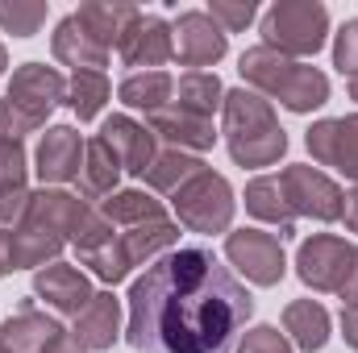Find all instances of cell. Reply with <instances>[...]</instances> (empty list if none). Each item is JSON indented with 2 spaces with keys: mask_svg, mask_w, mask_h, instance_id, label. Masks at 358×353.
I'll list each match as a JSON object with an SVG mask.
<instances>
[{
  "mask_svg": "<svg viewBox=\"0 0 358 353\" xmlns=\"http://www.w3.org/2000/svg\"><path fill=\"white\" fill-rule=\"evenodd\" d=\"M25 146L21 142H0V191L8 187H25Z\"/></svg>",
  "mask_w": 358,
  "mask_h": 353,
  "instance_id": "d590c367",
  "label": "cell"
},
{
  "mask_svg": "<svg viewBox=\"0 0 358 353\" xmlns=\"http://www.w3.org/2000/svg\"><path fill=\"white\" fill-rule=\"evenodd\" d=\"M279 187H283V195H287V204H292L296 216H313V220H325V225L329 220H342V200L346 195H342V187L325 175V171H317L308 163L283 167Z\"/></svg>",
  "mask_w": 358,
  "mask_h": 353,
  "instance_id": "8992f818",
  "label": "cell"
},
{
  "mask_svg": "<svg viewBox=\"0 0 358 353\" xmlns=\"http://www.w3.org/2000/svg\"><path fill=\"white\" fill-rule=\"evenodd\" d=\"M200 171H204V163H200L196 154H183V150H163V154H155V163L142 171V179H146V187H150V191L176 195L179 187H183L187 179H196Z\"/></svg>",
  "mask_w": 358,
  "mask_h": 353,
  "instance_id": "f546056e",
  "label": "cell"
},
{
  "mask_svg": "<svg viewBox=\"0 0 358 353\" xmlns=\"http://www.w3.org/2000/svg\"><path fill=\"white\" fill-rule=\"evenodd\" d=\"M325 38H329V8L317 0H275L263 13V46L287 59L317 54Z\"/></svg>",
  "mask_w": 358,
  "mask_h": 353,
  "instance_id": "3957f363",
  "label": "cell"
},
{
  "mask_svg": "<svg viewBox=\"0 0 358 353\" xmlns=\"http://www.w3.org/2000/svg\"><path fill=\"white\" fill-rule=\"evenodd\" d=\"M0 353H13V350H8V345H4V341H0Z\"/></svg>",
  "mask_w": 358,
  "mask_h": 353,
  "instance_id": "7dc6e473",
  "label": "cell"
},
{
  "mask_svg": "<svg viewBox=\"0 0 358 353\" xmlns=\"http://www.w3.org/2000/svg\"><path fill=\"white\" fill-rule=\"evenodd\" d=\"M171 33H176V59L183 67H196V71L221 63L225 50H229V33H225L208 13H200V8L179 13V21L171 25Z\"/></svg>",
  "mask_w": 358,
  "mask_h": 353,
  "instance_id": "30bf717a",
  "label": "cell"
},
{
  "mask_svg": "<svg viewBox=\"0 0 358 353\" xmlns=\"http://www.w3.org/2000/svg\"><path fill=\"white\" fill-rule=\"evenodd\" d=\"M100 142L117 154V163H121V171L125 175H142L150 163H155V133H150V125H138L134 117H125V112H117V117H108L104 125H100Z\"/></svg>",
  "mask_w": 358,
  "mask_h": 353,
  "instance_id": "5bb4252c",
  "label": "cell"
},
{
  "mask_svg": "<svg viewBox=\"0 0 358 353\" xmlns=\"http://www.w3.org/2000/svg\"><path fill=\"white\" fill-rule=\"evenodd\" d=\"M171 204H176L179 225L192 233H225L234 225V187L225 183V175L208 167L196 179H187L171 195Z\"/></svg>",
  "mask_w": 358,
  "mask_h": 353,
  "instance_id": "277c9868",
  "label": "cell"
},
{
  "mask_svg": "<svg viewBox=\"0 0 358 353\" xmlns=\"http://www.w3.org/2000/svg\"><path fill=\"white\" fill-rule=\"evenodd\" d=\"M76 250H80V262L92 266V274L104 278L108 287L121 283V278L134 270L129 254H125V246H121V233H113V225H108L100 212H92L88 225L76 233Z\"/></svg>",
  "mask_w": 358,
  "mask_h": 353,
  "instance_id": "8fae6325",
  "label": "cell"
},
{
  "mask_svg": "<svg viewBox=\"0 0 358 353\" xmlns=\"http://www.w3.org/2000/svg\"><path fill=\"white\" fill-rule=\"evenodd\" d=\"M255 316L250 291L208 246L155 258L129 287L125 341L138 353H234Z\"/></svg>",
  "mask_w": 358,
  "mask_h": 353,
  "instance_id": "6da1fadb",
  "label": "cell"
},
{
  "mask_svg": "<svg viewBox=\"0 0 358 353\" xmlns=\"http://www.w3.org/2000/svg\"><path fill=\"white\" fill-rule=\"evenodd\" d=\"M338 295L346 299V308H358V254H355V266H350V278H346V287Z\"/></svg>",
  "mask_w": 358,
  "mask_h": 353,
  "instance_id": "b9f144b4",
  "label": "cell"
},
{
  "mask_svg": "<svg viewBox=\"0 0 358 353\" xmlns=\"http://www.w3.org/2000/svg\"><path fill=\"white\" fill-rule=\"evenodd\" d=\"M238 353H292V345H287V337L275 324H259V329L246 333V341H242Z\"/></svg>",
  "mask_w": 358,
  "mask_h": 353,
  "instance_id": "f35d334b",
  "label": "cell"
},
{
  "mask_svg": "<svg viewBox=\"0 0 358 353\" xmlns=\"http://www.w3.org/2000/svg\"><path fill=\"white\" fill-rule=\"evenodd\" d=\"M246 212L255 220H267V225H279V237H292L296 233V212L279 187V179L259 175L246 183Z\"/></svg>",
  "mask_w": 358,
  "mask_h": 353,
  "instance_id": "cb8c5ba5",
  "label": "cell"
},
{
  "mask_svg": "<svg viewBox=\"0 0 358 353\" xmlns=\"http://www.w3.org/2000/svg\"><path fill=\"white\" fill-rule=\"evenodd\" d=\"M334 67H338L342 75H350V80L358 75V17L338 29V42H334Z\"/></svg>",
  "mask_w": 358,
  "mask_h": 353,
  "instance_id": "8d00e7d4",
  "label": "cell"
},
{
  "mask_svg": "<svg viewBox=\"0 0 358 353\" xmlns=\"http://www.w3.org/2000/svg\"><path fill=\"white\" fill-rule=\"evenodd\" d=\"M171 75L167 71H129L125 80H121V104L125 108H138V112H159V108H167V100H171Z\"/></svg>",
  "mask_w": 358,
  "mask_h": 353,
  "instance_id": "f1b7e54d",
  "label": "cell"
},
{
  "mask_svg": "<svg viewBox=\"0 0 358 353\" xmlns=\"http://www.w3.org/2000/svg\"><path fill=\"white\" fill-rule=\"evenodd\" d=\"M304 146L321 167H338L346 179L358 183V112L317 121L304 133Z\"/></svg>",
  "mask_w": 358,
  "mask_h": 353,
  "instance_id": "9c48e42d",
  "label": "cell"
},
{
  "mask_svg": "<svg viewBox=\"0 0 358 353\" xmlns=\"http://www.w3.org/2000/svg\"><path fill=\"white\" fill-rule=\"evenodd\" d=\"M342 220H346L350 233H358V187L346 191V200H342Z\"/></svg>",
  "mask_w": 358,
  "mask_h": 353,
  "instance_id": "ab89813d",
  "label": "cell"
},
{
  "mask_svg": "<svg viewBox=\"0 0 358 353\" xmlns=\"http://www.w3.org/2000/svg\"><path fill=\"white\" fill-rule=\"evenodd\" d=\"M121 163H117V154L100 142V137H92L88 146H84V167H80V195L84 200H108L113 191H117V183H121Z\"/></svg>",
  "mask_w": 358,
  "mask_h": 353,
  "instance_id": "d4e9b609",
  "label": "cell"
},
{
  "mask_svg": "<svg viewBox=\"0 0 358 353\" xmlns=\"http://www.w3.org/2000/svg\"><path fill=\"white\" fill-rule=\"evenodd\" d=\"M63 246H67V237L55 233L50 225L21 220V229H13V270H42L46 262L59 258Z\"/></svg>",
  "mask_w": 358,
  "mask_h": 353,
  "instance_id": "603a6c76",
  "label": "cell"
},
{
  "mask_svg": "<svg viewBox=\"0 0 358 353\" xmlns=\"http://www.w3.org/2000/svg\"><path fill=\"white\" fill-rule=\"evenodd\" d=\"M238 71H242V80L250 84V91L283 100L287 88L296 84V75H300V63L287 59V54H279V50H271V46H250V50L238 59Z\"/></svg>",
  "mask_w": 358,
  "mask_h": 353,
  "instance_id": "e0dca14e",
  "label": "cell"
},
{
  "mask_svg": "<svg viewBox=\"0 0 358 353\" xmlns=\"http://www.w3.org/2000/svg\"><path fill=\"white\" fill-rule=\"evenodd\" d=\"M283 333L304 353L325 350V341H329V312L317 299H296V303L283 308Z\"/></svg>",
  "mask_w": 358,
  "mask_h": 353,
  "instance_id": "484cf974",
  "label": "cell"
},
{
  "mask_svg": "<svg viewBox=\"0 0 358 353\" xmlns=\"http://www.w3.org/2000/svg\"><path fill=\"white\" fill-rule=\"evenodd\" d=\"M108 75L104 71H76L71 84H67V104L80 121H92L100 117V108L108 104Z\"/></svg>",
  "mask_w": 358,
  "mask_h": 353,
  "instance_id": "1f68e13d",
  "label": "cell"
},
{
  "mask_svg": "<svg viewBox=\"0 0 358 353\" xmlns=\"http://www.w3.org/2000/svg\"><path fill=\"white\" fill-rule=\"evenodd\" d=\"M76 17H80V25L92 33L96 46L121 50V42H125L129 29L138 25L142 8H138V4H125V0H88V4H80Z\"/></svg>",
  "mask_w": 358,
  "mask_h": 353,
  "instance_id": "ac0fdd59",
  "label": "cell"
},
{
  "mask_svg": "<svg viewBox=\"0 0 358 353\" xmlns=\"http://www.w3.org/2000/svg\"><path fill=\"white\" fill-rule=\"evenodd\" d=\"M29 187H8L0 191V229H21L25 212H29Z\"/></svg>",
  "mask_w": 358,
  "mask_h": 353,
  "instance_id": "74e56055",
  "label": "cell"
},
{
  "mask_svg": "<svg viewBox=\"0 0 358 353\" xmlns=\"http://www.w3.org/2000/svg\"><path fill=\"white\" fill-rule=\"evenodd\" d=\"M179 241V225L176 220H146V225H134V229H125L121 233V246H125V254H129V262L142 266V262H155V258H163V254H171Z\"/></svg>",
  "mask_w": 358,
  "mask_h": 353,
  "instance_id": "83f0119b",
  "label": "cell"
},
{
  "mask_svg": "<svg viewBox=\"0 0 358 353\" xmlns=\"http://www.w3.org/2000/svg\"><path fill=\"white\" fill-rule=\"evenodd\" d=\"M17 112H25L34 125H46V117L67 100V80L55 71V67H42V63H25L13 71L8 80V96H4Z\"/></svg>",
  "mask_w": 358,
  "mask_h": 353,
  "instance_id": "ba28073f",
  "label": "cell"
},
{
  "mask_svg": "<svg viewBox=\"0 0 358 353\" xmlns=\"http://www.w3.org/2000/svg\"><path fill=\"white\" fill-rule=\"evenodd\" d=\"M88 200L71 195V191H59V187H42L29 195V212L25 220H38V225H50L55 233H63L67 241H76V233L88 225Z\"/></svg>",
  "mask_w": 358,
  "mask_h": 353,
  "instance_id": "d6986e66",
  "label": "cell"
},
{
  "mask_svg": "<svg viewBox=\"0 0 358 353\" xmlns=\"http://www.w3.org/2000/svg\"><path fill=\"white\" fill-rule=\"evenodd\" d=\"M179 108H187V112H196V117H208L213 121V112L225 104V88H221V80L213 75V71H187L183 80H179Z\"/></svg>",
  "mask_w": 358,
  "mask_h": 353,
  "instance_id": "4dcf8cb0",
  "label": "cell"
},
{
  "mask_svg": "<svg viewBox=\"0 0 358 353\" xmlns=\"http://www.w3.org/2000/svg\"><path fill=\"white\" fill-rule=\"evenodd\" d=\"M225 146H229V158L238 167H275L283 154H287V133L279 129L275 112H271V100H263L259 91L250 88H234L225 91Z\"/></svg>",
  "mask_w": 358,
  "mask_h": 353,
  "instance_id": "7a4b0ae2",
  "label": "cell"
},
{
  "mask_svg": "<svg viewBox=\"0 0 358 353\" xmlns=\"http://www.w3.org/2000/svg\"><path fill=\"white\" fill-rule=\"evenodd\" d=\"M121 63L138 67V71H159L167 59H176V33L159 13H142L138 25L129 29V38L121 42Z\"/></svg>",
  "mask_w": 358,
  "mask_h": 353,
  "instance_id": "7c38bea8",
  "label": "cell"
},
{
  "mask_svg": "<svg viewBox=\"0 0 358 353\" xmlns=\"http://www.w3.org/2000/svg\"><path fill=\"white\" fill-rule=\"evenodd\" d=\"M342 337H346V345L358 350V308H346L342 312Z\"/></svg>",
  "mask_w": 358,
  "mask_h": 353,
  "instance_id": "60d3db41",
  "label": "cell"
},
{
  "mask_svg": "<svg viewBox=\"0 0 358 353\" xmlns=\"http://www.w3.org/2000/svg\"><path fill=\"white\" fill-rule=\"evenodd\" d=\"M100 216L113 225V229H134V225H146V220H163V200H155L150 191L142 187H125V191H113L104 204H100Z\"/></svg>",
  "mask_w": 358,
  "mask_h": 353,
  "instance_id": "4316f807",
  "label": "cell"
},
{
  "mask_svg": "<svg viewBox=\"0 0 358 353\" xmlns=\"http://www.w3.org/2000/svg\"><path fill=\"white\" fill-rule=\"evenodd\" d=\"M355 254H358V246L334 237V233H317V237H308L296 250V274L313 291H342L346 278H350Z\"/></svg>",
  "mask_w": 358,
  "mask_h": 353,
  "instance_id": "5b68a950",
  "label": "cell"
},
{
  "mask_svg": "<svg viewBox=\"0 0 358 353\" xmlns=\"http://www.w3.org/2000/svg\"><path fill=\"white\" fill-rule=\"evenodd\" d=\"M208 17L225 29V33H238L255 21V0H213L208 4Z\"/></svg>",
  "mask_w": 358,
  "mask_h": 353,
  "instance_id": "e575fe53",
  "label": "cell"
},
{
  "mask_svg": "<svg viewBox=\"0 0 358 353\" xmlns=\"http://www.w3.org/2000/svg\"><path fill=\"white\" fill-rule=\"evenodd\" d=\"M71 337H76L88 353L113 350V345H117V337H121V299H117L113 291H96V295H92V303L76 316Z\"/></svg>",
  "mask_w": 358,
  "mask_h": 353,
  "instance_id": "44dd1931",
  "label": "cell"
},
{
  "mask_svg": "<svg viewBox=\"0 0 358 353\" xmlns=\"http://www.w3.org/2000/svg\"><path fill=\"white\" fill-rule=\"evenodd\" d=\"M150 133L163 137L171 150H183V154H200V150H213L217 142V129L208 117H196L179 104H167L159 112H150Z\"/></svg>",
  "mask_w": 358,
  "mask_h": 353,
  "instance_id": "2e32d148",
  "label": "cell"
},
{
  "mask_svg": "<svg viewBox=\"0 0 358 353\" xmlns=\"http://www.w3.org/2000/svg\"><path fill=\"white\" fill-rule=\"evenodd\" d=\"M4 67H8V54H4V46H0V75H4Z\"/></svg>",
  "mask_w": 358,
  "mask_h": 353,
  "instance_id": "f6af8a7d",
  "label": "cell"
},
{
  "mask_svg": "<svg viewBox=\"0 0 358 353\" xmlns=\"http://www.w3.org/2000/svg\"><path fill=\"white\" fill-rule=\"evenodd\" d=\"M329 100V75L325 71H317V67H308V63H300V75H296V84L287 88V96L279 100L287 112H313V108H321Z\"/></svg>",
  "mask_w": 358,
  "mask_h": 353,
  "instance_id": "d6a6232c",
  "label": "cell"
},
{
  "mask_svg": "<svg viewBox=\"0 0 358 353\" xmlns=\"http://www.w3.org/2000/svg\"><path fill=\"white\" fill-rule=\"evenodd\" d=\"M50 50H55V59H59L63 67H71V71H100V67L108 63V50L92 42V33L80 25L76 13L63 17V21L55 25V33H50Z\"/></svg>",
  "mask_w": 358,
  "mask_h": 353,
  "instance_id": "7402d4cb",
  "label": "cell"
},
{
  "mask_svg": "<svg viewBox=\"0 0 358 353\" xmlns=\"http://www.w3.org/2000/svg\"><path fill=\"white\" fill-rule=\"evenodd\" d=\"M46 353H88V350H84V345H80L71 333H63V337H59V341H55V345H50Z\"/></svg>",
  "mask_w": 358,
  "mask_h": 353,
  "instance_id": "ee69618b",
  "label": "cell"
},
{
  "mask_svg": "<svg viewBox=\"0 0 358 353\" xmlns=\"http://www.w3.org/2000/svg\"><path fill=\"white\" fill-rule=\"evenodd\" d=\"M350 100H358V75L350 80Z\"/></svg>",
  "mask_w": 358,
  "mask_h": 353,
  "instance_id": "bcb514c9",
  "label": "cell"
},
{
  "mask_svg": "<svg viewBox=\"0 0 358 353\" xmlns=\"http://www.w3.org/2000/svg\"><path fill=\"white\" fill-rule=\"evenodd\" d=\"M8 270H13V237L0 229V278H4Z\"/></svg>",
  "mask_w": 358,
  "mask_h": 353,
  "instance_id": "7bdbcfd3",
  "label": "cell"
},
{
  "mask_svg": "<svg viewBox=\"0 0 358 353\" xmlns=\"http://www.w3.org/2000/svg\"><path fill=\"white\" fill-rule=\"evenodd\" d=\"M34 295H38V299H46L55 312L80 316V312L92 303V295H96V291H92L88 274H84L80 266L50 262V266H42V270L34 274Z\"/></svg>",
  "mask_w": 358,
  "mask_h": 353,
  "instance_id": "9a60e30c",
  "label": "cell"
},
{
  "mask_svg": "<svg viewBox=\"0 0 358 353\" xmlns=\"http://www.w3.org/2000/svg\"><path fill=\"white\" fill-rule=\"evenodd\" d=\"M63 333H67V329H63L55 316L38 312L34 303H21V308L4 320L0 341H4L13 353H46L59 337H63Z\"/></svg>",
  "mask_w": 358,
  "mask_h": 353,
  "instance_id": "ffe728a7",
  "label": "cell"
},
{
  "mask_svg": "<svg viewBox=\"0 0 358 353\" xmlns=\"http://www.w3.org/2000/svg\"><path fill=\"white\" fill-rule=\"evenodd\" d=\"M84 137L71 129V125H50L38 142V154H34V171L42 183H71L80 179V167H84Z\"/></svg>",
  "mask_w": 358,
  "mask_h": 353,
  "instance_id": "4fadbf2b",
  "label": "cell"
},
{
  "mask_svg": "<svg viewBox=\"0 0 358 353\" xmlns=\"http://www.w3.org/2000/svg\"><path fill=\"white\" fill-rule=\"evenodd\" d=\"M225 258L238 266L250 283H259V287H275L287 274V258H283L279 237L263 233V229H238V233H229L225 237Z\"/></svg>",
  "mask_w": 358,
  "mask_h": 353,
  "instance_id": "52a82bcc",
  "label": "cell"
},
{
  "mask_svg": "<svg viewBox=\"0 0 358 353\" xmlns=\"http://www.w3.org/2000/svg\"><path fill=\"white\" fill-rule=\"evenodd\" d=\"M46 21V4L42 0H13V4H0V29L13 33V38H34Z\"/></svg>",
  "mask_w": 358,
  "mask_h": 353,
  "instance_id": "836d02e7",
  "label": "cell"
}]
</instances>
